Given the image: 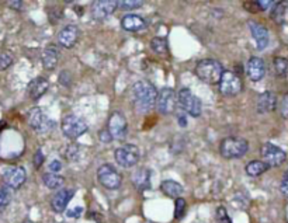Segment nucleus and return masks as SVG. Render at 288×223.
Wrapping results in <instances>:
<instances>
[{
  "label": "nucleus",
  "instance_id": "obj_1",
  "mask_svg": "<svg viewBox=\"0 0 288 223\" xmlns=\"http://www.w3.org/2000/svg\"><path fill=\"white\" fill-rule=\"evenodd\" d=\"M157 99V90L148 80H139L133 83L131 89V100L139 112H148L154 108Z\"/></svg>",
  "mask_w": 288,
  "mask_h": 223
},
{
  "label": "nucleus",
  "instance_id": "obj_2",
  "mask_svg": "<svg viewBox=\"0 0 288 223\" xmlns=\"http://www.w3.org/2000/svg\"><path fill=\"white\" fill-rule=\"evenodd\" d=\"M222 65L215 59H202L196 66V75L199 80H202L207 84H217L220 83L223 73Z\"/></svg>",
  "mask_w": 288,
  "mask_h": 223
},
{
  "label": "nucleus",
  "instance_id": "obj_3",
  "mask_svg": "<svg viewBox=\"0 0 288 223\" xmlns=\"http://www.w3.org/2000/svg\"><path fill=\"white\" fill-rule=\"evenodd\" d=\"M249 150V143L244 138H238V136H229L221 141L220 145V153L225 159H241L244 157Z\"/></svg>",
  "mask_w": 288,
  "mask_h": 223
},
{
  "label": "nucleus",
  "instance_id": "obj_4",
  "mask_svg": "<svg viewBox=\"0 0 288 223\" xmlns=\"http://www.w3.org/2000/svg\"><path fill=\"white\" fill-rule=\"evenodd\" d=\"M177 105L191 117L197 118L202 111V102L190 89H180L177 93Z\"/></svg>",
  "mask_w": 288,
  "mask_h": 223
},
{
  "label": "nucleus",
  "instance_id": "obj_5",
  "mask_svg": "<svg viewBox=\"0 0 288 223\" xmlns=\"http://www.w3.org/2000/svg\"><path fill=\"white\" fill-rule=\"evenodd\" d=\"M61 128H62L64 135H65L66 138H69V139H72V141L80 138L82 135L86 134L88 129H89L88 123L85 122L80 117H76V115H73V114L65 115V117L62 118Z\"/></svg>",
  "mask_w": 288,
  "mask_h": 223
},
{
  "label": "nucleus",
  "instance_id": "obj_6",
  "mask_svg": "<svg viewBox=\"0 0 288 223\" xmlns=\"http://www.w3.org/2000/svg\"><path fill=\"white\" fill-rule=\"evenodd\" d=\"M27 122L38 134L49 132L55 126V122L46 115V112H44L38 107H34V108H31L28 111V114H27Z\"/></svg>",
  "mask_w": 288,
  "mask_h": 223
},
{
  "label": "nucleus",
  "instance_id": "obj_7",
  "mask_svg": "<svg viewBox=\"0 0 288 223\" xmlns=\"http://www.w3.org/2000/svg\"><path fill=\"white\" fill-rule=\"evenodd\" d=\"M97 180L107 190H118L122 184V176L111 164H103L97 170Z\"/></svg>",
  "mask_w": 288,
  "mask_h": 223
},
{
  "label": "nucleus",
  "instance_id": "obj_8",
  "mask_svg": "<svg viewBox=\"0 0 288 223\" xmlns=\"http://www.w3.org/2000/svg\"><path fill=\"white\" fill-rule=\"evenodd\" d=\"M107 132L110 134L111 139L124 141L128 135V122L125 115L120 111H114L109 118Z\"/></svg>",
  "mask_w": 288,
  "mask_h": 223
},
{
  "label": "nucleus",
  "instance_id": "obj_9",
  "mask_svg": "<svg viewBox=\"0 0 288 223\" xmlns=\"http://www.w3.org/2000/svg\"><path fill=\"white\" fill-rule=\"evenodd\" d=\"M115 162L124 168L133 167L141 157V152L138 149V146L135 145H122L115 149L114 152Z\"/></svg>",
  "mask_w": 288,
  "mask_h": 223
},
{
  "label": "nucleus",
  "instance_id": "obj_10",
  "mask_svg": "<svg viewBox=\"0 0 288 223\" xmlns=\"http://www.w3.org/2000/svg\"><path fill=\"white\" fill-rule=\"evenodd\" d=\"M156 107H157V111L163 115L173 114L177 107V93L170 87H163L157 93Z\"/></svg>",
  "mask_w": 288,
  "mask_h": 223
},
{
  "label": "nucleus",
  "instance_id": "obj_11",
  "mask_svg": "<svg viewBox=\"0 0 288 223\" xmlns=\"http://www.w3.org/2000/svg\"><path fill=\"white\" fill-rule=\"evenodd\" d=\"M260 155L263 157V162L268 167H278L287 160V153L283 149H280L278 146L273 145L270 142H266L262 145Z\"/></svg>",
  "mask_w": 288,
  "mask_h": 223
},
{
  "label": "nucleus",
  "instance_id": "obj_12",
  "mask_svg": "<svg viewBox=\"0 0 288 223\" xmlns=\"http://www.w3.org/2000/svg\"><path fill=\"white\" fill-rule=\"evenodd\" d=\"M242 79L239 78L236 73L233 72H223L222 78L220 80V93L226 96V97H233L236 94H239L242 91Z\"/></svg>",
  "mask_w": 288,
  "mask_h": 223
},
{
  "label": "nucleus",
  "instance_id": "obj_13",
  "mask_svg": "<svg viewBox=\"0 0 288 223\" xmlns=\"http://www.w3.org/2000/svg\"><path fill=\"white\" fill-rule=\"evenodd\" d=\"M25 179H27V173L20 166H9L3 171V181H4L6 187L13 188V190L20 188L25 182Z\"/></svg>",
  "mask_w": 288,
  "mask_h": 223
},
{
  "label": "nucleus",
  "instance_id": "obj_14",
  "mask_svg": "<svg viewBox=\"0 0 288 223\" xmlns=\"http://www.w3.org/2000/svg\"><path fill=\"white\" fill-rule=\"evenodd\" d=\"M117 9V1L115 0H97L91 3V17L94 20H106L107 17H110L111 14Z\"/></svg>",
  "mask_w": 288,
  "mask_h": 223
},
{
  "label": "nucleus",
  "instance_id": "obj_15",
  "mask_svg": "<svg viewBox=\"0 0 288 223\" xmlns=\"http://www.w3.org/2000/svg\"><path fill=\"white\" fill-rule=\"evenodd\" d=\"M79 35H80V30L78 25L75 24H69L66 27H64L61 30V33L58 34V42L64 48H73L78 44Z\"/></svg>",
  "mask_w": 288,
  "mask_h": 223
},
{
  "label": "nucleus",
  "instance_id": "obj_16",
  "mask_svg": "<svg viewBox=\"0 0 288 223\" xmlns=\"http://www.w3.org/2000/svg\"><path fill=\"white\" fill-rule=\"evenodd\" d=\"M246 73L252 81H259L266 75V65L262 58L253 56L246 63Z\"/></svg>",
  "mask_w": 288,
  "mask_h": 223
},
{
  "label": "nucleus",
  "instance_id": "obj_17",
  "mask_svg": "<svg viewBox=\"0 0 288 223\" xmlns=\"http://www.w3.org/2000/svg\"><path fill=\"white\" fill-rule=\"evenodd\" d=\"M73 195H75V191L70 190V188H62V190L58 191L52 197V201H51L52 209L58 213L64 212L66 209L67 203L73 198Z\"/></svg>",
  "mask_w": 288,
  "mask_h": 223
},
{
  "label": "nucleus",
  "instance_id": "obj_18",
  "mask_svg": "<svg viewBox=\"0 0 288 223\" xmlns=\"http://www.w3.org/2000/svg\"><path fill=\"white\" fill-rule=\"evenodd\" d=\"M277 108V96L271 91H265L259 96L256 110L259 114H267Z\"/></svg>",
  "mask_w": 288,
  "mask_h": 223
},
{
  "label": "nucleus",
  "instance_id": "obj_19",
  "mask_svg": "<svg viewBox=\"0 0 288 223\" xmlns=\"http://www.w3.org/2000/svg\"><path fill=\"white\" fill-rule=\"evenodd\" d=\"M249 28H250V33L253 35L256 41V46L259 51L267 48L268 45V31L265 25L259 24V22L255 21H249Z\"/></svg>",
  "mask_w": 288,
  "mask_h": 223
},
{
  "label": "nucleus",
  "instance_id": "obj_20",
  "mask_svg": "<svg viewBox=\"0 0 288 223\" xmlns=\"http://www.w3.org/2000/svg\"><path fill=\"white\" fill-rule=\"evenodd\" d=\"M121 27L128 33H138V31H142L146 27V21L141 16L131 13V14H127L122 17Z\"/></svg>",
  "mask_w": 288,
  "mask_h": 223
},
{
  "label": "nucleus",
  "instance_id": "obj_21",
  "mask_svg": "<svg viewBox=\"0 0 288 223\" xmlns=\"http://www.w3.org/2000/svg\"><path fill=\"white\" fill-rule=\"evenodd\" d=\"M49 87V83L45 78H35L28 83L27 94L31 100H38L41 96H44Z\"/></svg>",
  "mask_w": 288,
  "mask_h": 223
},
{
  "label": "nucleus",
  "instance_id": "obj_22",
  "mask_svg": "<svg viewBox=\"0 0 288 223\" xmlns=\"http://www.w3.org/2000/svg\"><path fill=\"white\" fill-rule=\"evenodd\" d=\"M41 61H43V66L46 70L55 69L56 65H58V61H59V49H58V46L48 45L44 49V52H43Z\"/></svg>",
  "mask_w": 288,
  "mask_h": 223
},
{
  "label": "nucleus",
  "instance_id": "obj_23",
  "mask_svg": "<svg viewBox=\"0 0 288 223\" xmlns=\"http://www.w3.org/2000/svg\"><path fill=\"white\" fill-rule=\"evenodd\" d=\"M160 190H162V192L165 195L170 197V198H175V200L180 198V195L184 191L183 187H181V184H178L177 181H173V180H165L160 184Z\"/></svg>",
  "mask_w": 288,
  "mask_h": 223
},
{
  "label": "nucleus",
  "instance_id": "obj_24",
  "mask_svg": "<svg viewBox=\"0 0 288 223\" xmlns=\"http://www.w3.org/2000/svg\"><path fill=\"white\" fill-rule=\"evenodd\" d=\"M268 166H267L266 163L263 162V160H252V162H249L247 164H246V174L249 176V177H259V176H262L263 173H266L267 170H268Z\"/></svg>",
  "mask_w": 288,
  "mask_h": 223
},
{
  "label": "nucleus",
  "instance_id": "obj_25",
  "mask_svg": "<svg viewBox=\"0 0 288 223\" xmlns=\"http://www.w3.org/2000/svg\"><path fill=\"white\" fill-rule=\"evenodd\" d=\"M287 3L286 1H274L273 3V9L270 13L271 20L277 24H283L286 19V13H287Z\"/></svg>",
  "mask_w": 288,
  "mask_h": 223
},
{
  "label": "nucleus",
  "instance_id": "obj_26",
  "mask_svg": "<svg viewBox=\"0 0 288 223\" xmlns=\"http://www.w3.org/2000/svg\"><path fill=\"white\" fill-rule=\"evenodd\" d=\"M43 182H44L46 188L56 190V188H61L65 184V179L62 176L56 174V173H45V174H43Z\"/></svg>",
  "mask_w": 288,
  "mask_h": 223
},
{
  "label": "nucleus",
  "instance_id": "obj_27",
  "mask_svg": "<svg viewBox=\"0 0 288 223\" xmlns=\"http://www.w3.org/2000/svg\"><path fill=\"white\" fill-rule=\"evenodd\" d=\"M151 48H152V51L155 52L156 55L169 56V54H170L167 40L166 38H162V37H155V38H152V41H151Z\"/></svg>",
  "mask_w": 288,
  "mask_h": 223
},
{
  "label": "nucleus",
  "instance_id": "obj_28",
  "mask_svg": "<svg viewBox=\"0 0 288 223\" xmlns=\"http://www.w3.org/2000/svg\"><path fill=\"white\" fill-rule=\"evenodd\" d=\"M273 67H274V72L278 78H287L288 76V59L286 58H280V56L274 58Z\"/></svg>",
  "mask_w": 288,
  "mask_h": 223
},
{
  "label": "nucleus",
  "instance_id": "obj_29",
  "mask_svg": "<svg viewBox=\"0 0 288 223\" xmlns=\"http://www.w3.org/2000/svg\"><path fill=\"white\" fill-rule=\"evenodd\" d=\"M142 4H144L142 0H121V1H117V7H120L121 10L127 11L139 9Z\"/></svg>",
  "mask_w": 288,
  "mask_h": 223
},
{
  "label": "nucleus",
  "instance_id": "obj_30",
  "mask_svg": "<svg viewBox=\"0 0 288 223\" xmlns=\"http://www.w3.org/2000/svg\"><path fill=\"white\" fill-rule=\"evenodd\" d=\"M10 191L4 188V187H0V212H3L6 209V206L10 203Z\"/></svg>",
  "mask_w": 288,
  "mask_h": 223
},
{
  "label": "nucleus",
  "instance_id": "obj_31",
  "mask_svg": "<svg viewBox=\"0 0 288 223\" xmlns=\"http://www.w3.org/2000/svg\"><path fill=\"white\" fill-rule=\"evenodd\" d=\"M186 200H183L181 197L176 200L175 202V218L176 219H181L184 216V212H186Z\"/></svg>",
  "mask_w": 288,
  "mask_h": 223
},
{
  "label": "nucleus",
  "instance_id": "obj_32",
  "mask_svg": "<svg viewBox=\"0 0 288 223\" xmlns=\"http://www.w3.org/2000/svg\"><path fill=\"white\" fill-rule=\"evenodd\" d=\"M215 222L217 223H232L229 215L226 212V209L223 206H218L217 212H215Z\"/></svg>",
  "mask_w": 288,
  "mask_h": 223
},
{
  "label": "nucleus",
  "instance_id": "obj_33",
  "mask_svg": "<svg viewBox=\"0 0 288 223\" xmlns=\"http://www.w3.org/2000/svg\"><path fill=\"white\" fill-rule=\"evenodd\" d=\"M13 63V55L10 52H1L0 54V70H6Z\"/></svg>",
  "mask_w": 288,
  "mask_h": 223
},
{
  "label": "nucleus",
  "instance_id": "obj_34",
  "mask_svg": "<svg viewBox=\"0 0 288 223\" xmlns=\"http://www.w3.org/2000/svg\"><path fill=\"white\" fill-rule=\"evenodd\" d=\"M280 114L283 118H287L288 120V93L284 94L283 100L280 102Z\"/></svg>",
  "mask_w": 288,
  "mask_h": 223
},
{
  "label": "nucleus",
  "instance_id": "obj_35",
  "mask_svg": "<svg viewBox=\"0 0 288 223\" xmlns=\"http://www.w3.org/2000/svg\"><path fill=\"white\" fill-rule=\"evenodd\" d=\"M244 7L247 11H250V13H259L260 10V6H259V1H244Z\"/></svg>",
  "mask_w": 288,
  "mask_h": 223
},
{
  "label": "nucleus",
  "instance_id": "obj_36",
  "mask_svg": "<svg viewBox=\"0 0 288 223\" xmlns=\"http://www.w3.org/2000/svg\"><path fill=\"white\" fill-rule=\"evenodd\" d=\"M44 153L41 152V150H37L35 152V155H34V164H35V167L40 168L43 166V163H44Z\"/></svg>",
  "mask_w": 288,
  "mask_h": 223
},
{
  "label": "nucleus",
  "instance_id": "obj_37",
  "mask_svg": "<svg viewBox=\"0 0 288 223\" xmlns=\"http://www.w3.org/2000/svg\"><path fill=\"white\" fill-rule=\"evenodd\" d=\"M280 191L284 197H288V171L284 174V177L281 180V184H280Z\"/></svg>",
  "mask_w": 288,
  "mask_h": 223
},
{
  "label": "nucleus",
  "instance_id": "obj_38",
  "mask_svg": "<svg viewBox=\"0 0 288 223\" xmlns=\"http://www.w3.org/2000/svg\"><path fill=\"white\" fill-rule=\"evenodd\" d=\"M49 170H51V173H56V171H59L61 168H62V164H61V162H58V160H54V162H51L49 163Z\"/></svg>",
  "mask_w": 288,
  "mask_h": 223
},
{
  "label": "nucleus",
  "instance_id": "obj_39",
  "mask_svg": "<svg viewBox=\"0 0 288 223\" xmlns=\"http://www.w3.org/2000/svg\"><path fill=\"white\" fill-rule=\"evenodd\" d=\"M257 1H259V6H260L262 11L267 10L273 6V1H270V0H257Z\"/></svg>",
  "mask_w": 288,
  "mask_h": 223
},
{
  "label": "nucleus",
  "instance_id": "obj_40",
  "mask_svg": "<svg viewBox=\"0 0 288 223\" xmlns=\"http://www.w3.org/2000/svg\"><path fill=\"white\" fill-rule=\"evenodd\" d=\"M90 216L96 221L97 223H104V218H103V215H100V213H96V212H93V213H90Z\"/></svg>",
  "mask_w": 288,
  "mask_h": 223
},
{
  "label": "nucleus",
  "instance_id": "obj_41",
  "mask_svg": "<svg viewBox=\"0 0 288 223\" xmlns=\"http://www.w3.org/2000/svg\"><path fill=\"white\" fill-rule=\"evenodd\" d=\"M9 6L13 7L14 10H20V7L22 6V1H9Z\"/></svg>",
  "mask_w": 288,
  "mask_h": 223
},
{
  "label": "nucleus",
  "instance_id": "obj_42",
  "mask_svg": "<svg viewBox=\"0 0 288 223\" xmlns=\"http://www.w3.org/2000/svg\"><path fill=\"white\" fill-rule=\"evenodd\" d=\"M80 213H82V208H78V209H72V212H67V215L69 216H75V215L79 216Z\"/></svg>",
  "mask_w": 288,
  "mask_h": 223
}]
</instances>
